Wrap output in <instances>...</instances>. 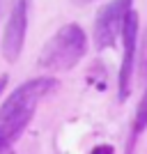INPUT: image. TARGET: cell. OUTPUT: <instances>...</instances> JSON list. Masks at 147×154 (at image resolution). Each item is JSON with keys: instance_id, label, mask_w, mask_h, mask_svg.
Masks as SVG:
<instances>
[{"instance_id": "obj_6", "label": "cell", "mask_w": 147, "mask_h": 154, "mask_svg": "<svg viewBox=\"0 0 147 154\" xmlns=\"http://www.w3.org/2000/svg\"><path fill=\"white\" fill-rule=\"evenodd\" d=\"M147 129V64H145V92L136 108V134H142Z\"/></svg>"}, {"instance_id": "obj_8", "label": "cell", "mask_w": 147, "mask_h": 154, "mask_svg": "<svg viewBox=\"0 0 147 154\" xmlns=\"http://www.w3.org/2000/svg\"><path fill=\"white\" fill-rule=\"evenodd\" d=\"M7 9H9V0H0V19L7 14Z\"/></svg>"}, {"instance_id": "obj_2", "label": "cell", "mask_w": 147, "mask_h": 154, "mask_svg": "<svg viewBox=\"0 0 147 154\" xmlns=\"http://www.w3.org/2000/svg\"><path fill=\"white\" fill-rule=\"evenodd\" d=\"M85 48H87V39H85V32L81 30V26H76V23L62 26L44 44L41 55H39V67L67 71L83 60Z\"/></svg>"}, {"instance_id": "obj_10", "label": "cell", "mask_w": 147, "mask_h": 154, "mask_svg": "<svg viewBox=\"0 0 147 154\" xmlns=\"http://www.w3.org/2000/svg\"><path fill=\"white\" fill-rule=\"evenodd\" d=\"M5 88H7V74H2V76H0V94H2Z\"/></svg>"}, {"instance_id": "obj_4", "label": "cell", "mask_w": 147, "mask_h": 154, "mask_svg": "<svg viewBox=\"0 0 147 154\" xmlns=\"http://www.w3.org/2000/svg\"><path fill=\"white\" fill-rule=\"evenodd\" d=\"M28 12H30V0H14L5 32H2V55L7 62H16L23 51L28 30Z\"/></svg>"}, {"instance_id": "obj_11", "label": "cell", "mask_w": 147, "mask_h": 154, "mask_svg": "<svg viewBox=\"0 0 147 154\" xmlns=\"http://www.w3.org/2000/svg\"><path fill=\"white\" fill-rule=\"evenodd\" d=\"M76 2H78V5H83V2H90V0H76Z\"/></svg>"}, {"instance_id": "obj_3", "label": "cell", "mask_w": 147, "mask_h": 154, "mask_svg": "<svg viewBox=\"0 0 147 154\" xmlns=\"http://www.w3.org/2000/svg\"><path fill=\"white\" fill-rule=\"evenodd\" d=\"M129 12H131V0H110L106 7L99 9L94 21V46L99 51L115 46L117 37L124 30Z\"/></svg>"}, {"instance_id": "obj_1", "label": "cell", "mask_w": 147, "mask_h": 154, "mask_svg": "<svg viewBox=\"0 0 147 154\" xmlns=\"http://www.w3.org/2000/svg\"><path fill=\"white\" fill-rule=\"evenodd\" d=\"M55 88H58V81L51 76L32 78L28 83L19 85L0 106V140H5L7 145H14V140L30 124L32 115L37 110V103L46 94H51Z\"/></svg>"}, {"instance_id": "obj_9", "label": "cell", "mask_w": 147, "mask_h": 154, "mask_svg": "<svg viewBox=\"0 0 147 154\" xmlns=\"http://www.w3.org/2000/svg\"><path fill=\"white\" fill-rule=\"evenodd\" d=\"M92 154H113V149L103 145V147H96V149H94V152H92Z\"/></svg>"}, {"instance_id": "obj_5", "label": "cell", "mask_w": 147, "mask_h": 154, "mask_svg": "<svg viewBox=\"0 0 147 154\" xmlns=\"http://www.w3.org/2000/svg\"><path fill=\"white\" fill-rule=\"evenodd\" d=\"M122 42H124V58L120 67V78H117V97L122 101L129 97L131 90V74H133V62H136V42H138V14L129 12L124 30H122Z\"/></svg>"}, {"instance_id": "obj_7", "label": "cell", "mask_w": 147, "mask_h": 154, "mask_svg": "<svg viewBox=\"0 0 147 154\" xmlns=\"http://www.w3.org/2000/svg\"><path fill=\"white\" fill-rule=\"evenodd\" d=\"M0 154H14L12 152V145H7L5 140H0Z\"/></svg>"}]
</instances>
